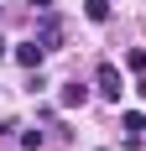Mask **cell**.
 <instances>
[{
  "label": "cell",
  "mask_w": 146,
  "mask_h": 151,
  "mask_svg": "<svg viewBox=\"0 0 146 151\" xmlns=\"http://www.w3.org/2000/svg\"><path fill=\"white\" fill-rule=\"evenodd\" d=\"M84 99H89V89H84V83H63V94H58V104H63V109H78Z\"/></svg>",
  "instance_id": "obj_3"
},
{
  "label": "cell",
  "mask_w": 146,
  "mask_h": 151,
  "mask_svg": "<svg viewBox=\"0 0 146 151\" xmlns=\"http://www.w3.org/2000/svg\"><path fill=\"white\" fill-rule=\"evenodd\" d=\"M125 68H131V73H146V47H136L131 58H125Z\"/></svg>",
  "instance_id": "obj_7"
},
{
  "label": "cell",
  "mask_w": 146,
  "mask_h": 151,
  "mask_svg": "<svg viewBox=\"0 0 146 151\" xmlns=\"http://www.w3.org/2000/svg\"><path fill=\"white\" fill-rule=\"evenodd\" d=\"M94 83H99V94H104V99H115V104H120V94H125V78H120V68H115V63H99Z\"/></svg>",
  "instance_id": "obj_1"
},
{
  "label": "cell",
  "mask_w": 146,
  "mask_h": 151,
  "mask_svg": "<svg viewBox=\"0 0 146 151\" xmlns=\"http://www.w3.org/2000/svg\"><path fill=\"white\" fill-rule=\"evenodd\" d=\"M37 37H42V42H47V52H52V47L63 42V26H58V21H52V16H47L42 26H37Z\"/></svg>",
  "instance_id": "obj_4"
},
{
  "label": "cell",
  "mask_w": 146,
  "mask_h": 151,
  "mask_svg": "<svg viewBox=\"0 0 146 151\" xmlns=\"http://www.w3.org/2000/svg\"><path fill=\"white\" fill-rule=\"evenodd\" d=\"M136 94H141V99H146V83H141V89H136Z\"/></svg>",
  "instance_id": "obj_10"
},
{
  "label": "cell",
  "mask_w": 146,
  "mask_h": 151,
  "mask_svg": "<svg viewBox=\"0 0 146 151\" xmlns=\"http://www.w3.org/2000/svg\"><path fill=\"white\" fill-rule=\"evenodd\" d=\"M11 58L21 63V68H42V58H47V42H42V37H37V42H21Z\"/></svg>",
  "instance_id": "obj_2"
},
{
  "label": "cell",
  "mask_w": 146,
  "mask_h": 151,
  "mask_svg": "<svg viewBox=\"0 0 146 151\" xmlns=\"http://www.w3.org/2000/svg\"><path fill=\"white\" fill-rule=\"evenodd\" d=\"M31 5H37V11H47V5H52V0H31Z\"/></svg>",
  "instance_id": "obj_8"
},
{
  "label": "cell",
  "mask_w": 146,
  "mask_h": 151,
  "mask_svg": "<svg viewBox=\"0 0 146 151\" xmlns=\"http://www.w3.org/2000/svg\"><path fill=\"white\" fill-rule=\"evenodd\" d=\"M84 16L89 21H110V0H84Z\"/></svg>",
  "instance_id": "obj_5"
},
{
  "label": "cell",
  "mask_w": 146,
  "mask_h": 151,
  "mask_svg": "<svg viewBox=\"0 0 146 151\" xmlns=\"http://www.w3.org/2000/svg\"><path fill=\"white\" fill-rule=\"evenodd\" d=\"M0 58H5V37H0Z\"/></svg>",
  "instance_id": "obj_9"
},
{
  "label": "cell",
  "mask_w": 146,
  "mask_h": 151,
  "mask_svg": "<svg viewBox=\"0 0 146 151\" xmlns=\"http://www.w3.org/2000/svg\"><path fill=\"white\" fill-rule=\"evenodd\" d=\"M120 125L136 136V130H146V115H141V109H125V115H120Z\"/></svg>",
  "instance_id": "obj_6"
}]
</instances>
